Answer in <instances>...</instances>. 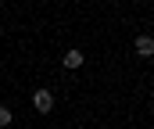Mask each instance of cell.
Listing matches in <instances>:
<instances>
[{"label": "cell", "instance_id": "cell-4", "mask_svg": "<svg viewBox=\"0 0 154 129\" xmlns=\"http://www.w3.org/2000/svg\"><path fill=\"white\" fill-rule=\"evenodd\" d=\"M11 122H14V115H11V108H7V104H0V129H7Z\"/></svg>", "mask_w": 154, "mask_h": 129}, {"label": "cell", "instance_id": "cell-3", "mask_svg": "<svg viewBox=\"0 0 154 129\" xmlns=\"http://www.w3.org/2000/svg\"><path fill=\"white\" fill-rule=\"evenodd\" d=\"M82 65H86V54H82L79 47L65 50V68H72V72H75V68H82Z\"/></svg>", "mask_w": 154, "mask_h": 129}, {"label": "cell", "instance_id": "cell-2", "mask_svg": "<svg viewBox=\"0 0 154 129\" xmlns=\"http://www.w3.org/2000/svg\"><path fill=\"white\" fill-rule=\"evenodd\" d=\"M133 50H136L140 57H154V36H147V32H140V36L133 40Z\"/></svg>", "mask_w": 154, "mask_h": 129}, {"label": "cell", "instance_id": "cell-1", "mask_svg": "<svg viewBox=\"0 0 154 129\" xmlns=\"http://www.w3.org/2000/svg\"><path fill=\"white\" fill-rule=\"evenodd\" d=\"M32 108H36L39 115L54 111V93H50V90H36V93H32Z\"/></svg>", "mask_w": 154, "mask_h": 129}]
</instances>
